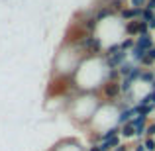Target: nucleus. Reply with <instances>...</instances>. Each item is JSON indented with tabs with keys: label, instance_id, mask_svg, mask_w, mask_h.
Segmentation results:
<instances>
[{
	"label": "nucleus",
	"instance_id": "nucleus-3",
	"mask_svg": "<svg viewBox=\"0 0 155 151\" xmlns=\"http://www.w3.org/2000/svg\"><path fill=\"white\" fill-rule=\"evenodd\" d=\"M83 61H84V53L79 45L63 41L61 47L57 49L55 57H53L51 77H57V79H73Z\"/></svg>",
	"mask_w": 155,
	"mask_h": 151
},
{
	"label": "nucleus",
	"instance_id": "nucleus-5",
	"mask_svg": "<svg viewBox=\"0 0 155 151\" xmlns=\"http://www.w3.org/2000/svg\"><path fill=\"white\" fill-rule=\"evenodd\" d=\"M100 98L104 102H110V104H118L122 100V87L120 80H108L102 88H100Z\"/></svg>",
	"mask_w": 155,
	"mask_h": 151
},
{
	"label": "nucleus",
	"instance_id": "nucleus-1",
	"mask_svg": "<svg viewBox=\"0 0 155 151\" xmlns=\"http://www.w3.org/2000/svg\"><path fill=\"white\" fill-rule=\"evenodd\" d=\"M108 65L104 57H84L77 75L73 77V87L77 92H100L108 83Z\"/></svg>",
	"mask_w": 155,
	"mask_h": 151
},
{
	"label": "nucleus",
	"instance_id": "nucleus-9",
	"mask_svg": "<svg viewBox=\"0 0 155 151\" xmlns=\"http://www.w3.org/2000/svg\"><path fill=\"white\" fill-rule=\"evenodd\" d=\"M120 137H122V141H126V143H130L132 140H137V136H136V128L132 126V122H130V124L120 126Z\"/></svg>",
	"mask_w": 155,
	"mask_h": 151
},
{
	"label": "nucleus",
	"instance_id": "nucleus-16",
	"mask_svg": "<svg viewBox=\"0 0 155 151\" xmlns=\"http://www.w3.org/2000/svg\"><path fill=\"white\" fill-rule=\"evenodd\" d=\"M147 26H149V31H155V18L151 20V22H149L147 24Z\"/></svg>",
	"mask_w": 155,
	"mask_h": 151
},
{
	"label": "nucleus",
	"instance_id": "nucleus-10",
	"mask_svg": "<svg viewBox=\"0 0 155 151\" xmlns=\"http://www.w3.org/2000/svg\"><path fill=\"white\" fill-rule=\"evenodd\" d=\"M140 80L141 83H145V84H151L155 83V71L153 69H141V75H140Z\"/></svg>",
	"mask_w": 155,
	"mask_h": 151
},
{
	"label": "nucleus",
	"instance_id": "nucleus-15",
	"mask_svg": "<svg viewBox=\"0 0 155 151\" xmlns=\"http://www.w3.org/2000/svg\"><path fill=\"white\" fill-rule=\"evenodd\" d=\"M87 151H104V149H102V147H100V145H98V143H92V145H91V147H88Z\"/></svg>",
	"mask_w": 155,
	"mask_h": 151
},
{
	"label": "nucleus",
	"instance_id": "nucleus-13",
	"mask_svg": "<svg viewBox=\"0 0 155 151\" xmlns=\"http://www.w3.org/2000/svg\"><path fill=\"white\" fill-rule=\"evenodd\" d=\"M145 137H155V122H149L147 130H145Z\"/></svg>",
	"mask_w": 155,
	"mask_h": 151
},
{
	"label": "nucleus",
	"instance_id": "nucleus-17",
	"mask_svg": "<svg viewBox=\"0 0 155 151\" xmlns=\"http://www.w3.org/2000/svg\"><path fill=\"white\" fill-rule=\"evenodd\" d=\"M124 2H126V0H124Z\"/></svg>",
	"mask_w": 155,
	"mask_h": 151
},
{
	"label": "nucleus",
	"instance_id": "nucleus-11",
	"mask_svg": "<svg viewBox=\"0 0 155 151\" xmlns=\"http://www.w3.org/2000/svg\"><path fill=\"white\" fill-rule=\"evenodd\" d=\"M126 4L130 8H136V10H143V8H147L149 0H126Z\"/></svg>",
	"mask_w": 155,
	"mask_h": 151
},
{
	"label": "nucleus",
	"instance_id": "nucleus-12",
	"mask_svg": "<svg viewBox=\"0 0 155 151\" xmlns=\"http://www.w3.org/2000/svg\"><path fill=\"white\" fill-rule=\"evenodd\" d=\"M141 145H143L145 151H155V137H143Z\"/></svg>",
	"mask_w": 155,
	"mask_h": 151
},
{
	"label": "nucleus",
	"instance_id": "nucleus-8",
	"mask_svg": "<svg viewBox=\"0 0 155 151\" xmlns=\"http://www.w3.org/2000/svg\"><path fill=\"white\" fill-rule=\"evenodd\" d=\"M136 47H140V49H143V51H151L155 47L153 34H143V35H140V38H136Z\"/></svg>",
	"mask_w": 155,
	"mask_h": 151
},
{
	"label": "nucleus",
	"instance_id": "nucleus-6",
	"mask_svg": "<svg viewBox=\"0 0 155 151\" xmlns=\"http://www.w3.org/2000/svg\"><path fill=\"white\" fill-rule=\"evenodd\" d=\"M124 34L126 38H140V35L143 34H151L149 31V26L145 22H141V20H134V22H126L124 24Z\"/></svg>",
	"mask_w": 155,
	"mask_h": 151
},
{
	"label": "nucleus",
	"instance_id": "nucleus-4",
	"mask_svg": "<svg viewBox=\"0 0 155 151\" xmlns=\"http://www.w3.org/2000/svg\"><path fill=\"white\" fill-rule=\"evenodd\" d=\"M114 128H120V106L104 102L98 108V112L94 114L88 130H91L92 133H96V136H102V133L110 132V130H114Z\"/></svg>",
	"mask_w": 155,
	"mask_h": 151
},
{
	"label": "nucleus",
	"instance_id": "nucleus-7",
	"mask_svg": "<svg viewBox=\"0 0 155 151\" xmlns=\"http://www.w3.org/2000/svg\"><path fill=\"white\" fill-rule=\"evenodd\" d=\"M49 151H84V147L77 137H65V140L57 141Z\"/></svg>",
	"mask_w": 155,
	"mask_h": 151
},
{
	"label": "nucleus",
	"instance_id": "nucleus-14",
	"mask_svg": "<svg viewBox=\"0 0 155 151\" xmlns=\"http://www.w3.org/2000/svg\"><path fill=\"white\" fill-rule=\"evenodd\" d=\"M132 147H134V145H130V143H126V141H122V143L118 145L114 151H132Z\"/></svg>",
	"mask_w": 155,
	"mask_h": 151
},
{
	"label": "nucleus",
	"instance_id": "nucleus-2",
	"mask_svg": "<svg viewBox=\"0 0 155 151\" xmlns=\"http://www.w3.org/2000/svg\"><path fill=\"white\" fill-rule=\"evenodd\" d=\"M104 104L98 92H73V94L65 96V112L67 116L81 128H88L98 112V108Z\"/></svg>",
	"mask_w": 155,
	"mask_h": 151
}]
</instances>
